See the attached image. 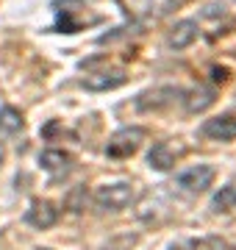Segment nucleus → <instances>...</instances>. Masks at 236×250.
Listing matches in <instances>:
<instances>
[{"label": "nucleus", "instance_id": "obj_14", "mask_svg": "<svg viewBox=\"0 0 236 250\" xmlns=\"http://www.w3.org/2000/svg\"><path fill=\"white\" fill-rule=\"evenodd\" d=\"M186 0H147V11L156 14V17H164V14H170V11L181 9Z\"/></svg>", "mask_w": 236, "mask_h": 250}, {"label": "nucleus", "instance_id": "obj_9", "mask_svg": "<svg viewBox=\"0 0 236 250\" xmlns=\"http://www.w3.org/2000/svg\"><path fill=\"white\" fill-rule=\"evenodd\" d=\"M175 95H181V89H173V86H158V89H153V92L139 95L137 108H139V111H161L164 106H170V103L175 100Z\"/></svg>", "mask_w": 236, "mask_h": 250}, {"label": "nucleus", "instance_id": "obj_11", "mask_svg": "<svg viewBox=\"0 0 236 250\" xmlns=\"http://www.w3.org/2000/svg\"><path fill=\"white\" fill-rule=\"evenodd\" d=\"M39 164H42V170H47L50 175H67L70 167H73V156L64 150H45L39 156Z\"/></svg>", "mask_w": 236, "mask_h": 250}, {"label": "nucleus", "instance_id": "obj_8", "mask_svg": "<svg viewBox=\"0 0 236 250\" xmlns=\"http://www.w3.org/2000/svg\"><path fill=\"white\" fill-rule=\"evenodd\" d=\"M200 28L195 20H181V22H175L170 28V36H167V45L173 47V50H186L189 45H195V39H197Z\"/></svg>", "mask_w": 236, "mask_h": 250}, {"label": "nucleus", "instance_id": "obj_6", "mask_svg": "<svg viewBox=\"0 0 236 250\" xmlns=\"http://www.w3.org/2000/svg\"><path fill=\"white\" fill-rule=\"evenodd\" d=\"M128 81V75L122 70H103V72H92L81 81L83 89L89 92H111V89H119L122 83Z\"/></svg>", "mask_w": 236, "mask_h": 250}, {"label": "nucleus", "instance_id": "obj_10", "mask_svg": "<svg viewBox=\"0 0 236 250\" xmlns=\"http://www.w3.org/2000/svg\"><path fill=\"white\" fill-rule=\"evenodd\" d=\"M214 100H217V92H214V86L197 83L195 89L186 92L183 103H186V111H189V114H200V111H206V108L214 106Z\"/></svg>", "mask_w": 236, "mask_h": 250}, {"label": "nucleus", "instance_id": "obj_15", "mask_svg": "<svg viewBox=\"0 0 236 250\" xmlns=\"http://www.w3.org/2000/svg\"><path fill=\"white\" fill-rule=\"evenodd\" d=\"M189 250H231V245L222 236H203V239L192 242Z\"/></svg>", "mask_w": 236, "mask_h": 250}, {"label": "nucleus", "instance_id": "obj_7", "mask_svg": "<svg viewBox=\"0 0 236 250\" xmlns=\"http://www.w3.org/2000/svg\"><path fill=\"white\" fill-rule=\"evenodd\" d=\"M56 220H59V211H56L53 203H47V200H34L31 208L25 211V223L31 225V228H39V231L53 228Z\"/></svg>", "mask_w": 236, "mask_h": 250}, {"label": "nucleus", "instance_id": "obj_1", "mask_svg": "<svg viewBox=\"0 0 236 250\" xmlns=\"http://www.w3.org/2000/svg\"><path fill=\"white\" fill-rule=\"evenodd\" d=\"M134 184L128 181H117V184H103V187L95 189V206L100 211H122L134 203Z\"/></svg>", "mask_w": 236, "mask_h": 250}, {"label": "nucleus", "instance_id": "obj_12", "mask_svg": "<svg viewBox=\"0 0 236 250\" xmlns=\"http://www.w3.org/2000/svg\"><path fill=\"white\" fill-rule=\"evenodd\" d=\"M22 125H25V120H22V114H20L14 106H3L0 108V139L20 134Z\"/></svg>", "mask_w": 236, "mask_h": 250}, {"label": "nucleus", "instance_id": "obj_3", "mask_svg": "<svg viewBox=\"0 0 236 250\" xmlns=\"http://www.w3.org/2000/svg\"><path fill=\"white\" fill-rule=\"evenodd\" d=\"M214 178H217V172H214L211 164H195L189 170H183L181 175L175 178V184H178L183 192H189V195H200V192H206V189L214 184Z\"/></svg>", "mask_w": 236, "mask_h": 250}, {"label": "nucleus", "instance_id": "obj_5", "mask_svg": "<svg viewBox=\"0 0 236 250\" xmlns=\"http://www.w3.org/2000/svg\"><path fill=\"white\" fill-rule=\"evenodd\" d=\"M203 136H209L214 142H234L236 139V117L234 114H219L203 123Z\"/></svg>", "mask_w": 236, "mask_h": 250}, {"label": "nucleus", "instance_id": "obj_16", "mask_svg": "<svg viewBox=\"0 0 236 250\" xmlns=\"http://www.w3.org/2000/svg\"><path fill=\"white\" fill-rule=\"evenodd\" d=\"M211 81H214V83H225V81H228V70H225V67H211Z\"/></svg>", "mask_w": 236, "mask_h": 250}, {"label": "nucleus", "instance_id": "obj_2", "mask_svg": "<svg viewBox=\"0 0 236 250\" xmlns=\"http://www.w3.org/2000/svg\"><path fill=\"white\" fill-rule=\"evenodd\" d=\"M145 136H147L145 128H139V125H125V128H119L117 134L109 139L106 156H109V159H131V156L142 147Z\"/></svg>", "mask_w": 236, "mask_h": 250}, {"label": "nucleus", "instance_id": "obj_4", "mask_svg": "<svg viewBox=\"0 0 236 250\" xmlns=\"http://www.w3.org/2000/svg\"><path fill=\"white\" fill-rule=\"evenodd\" d=\"M183 153H186V147H183V145L156 142L153 147H150V153H147V164H150L153 170H158V172H167V170H173L175 161L181 159Z\"/></svg>", "mask_w": 236, "mask_h": 250}, {"label": "nucleus", "instance_id": "obj_13", "mask_svg": "<svg viewBox=\"0 0 236 250\" xmlns=\"http://www.w3.org/2000/svg\"><path fill=\"white\" fill-rule=\"evenodd\" d=\"M211 208L214 211H234L236 208V184L219 187V192L211 197Z\"/></svg>", "mask_w": 236, "mask_h": 250}]
</instances>
